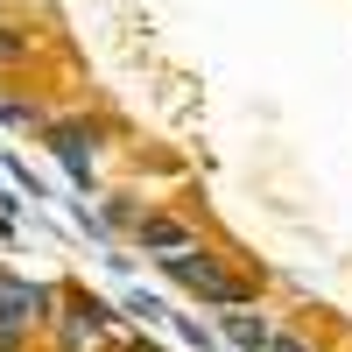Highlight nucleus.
Masks as SVG:
<instances>
[{
	"instance_id": "f257e3e1",
	"label": "nucleus",
	"mask_w": 352,
	"mask_h": 352,
	"mask_svg": "<svg viewBox=\"0 0 352 352\" xmlns=\"http://www.w3.org/2000/svg\"><path fill=\"white\" fill-rule=\"evenodd\" d=\"M43 324H50V289L0 268V352H21Z\"/></svg>"
},
{
	"instance_id": "f03ea898",
	"label": "nucleus",
	"mask_w": 352,
	"mask_h": 352,
	"mask_svg": "<svg viewBox=\"0 0 352 352\" xmlns=\"http://www.w3.org/2000/svg\"><path fill=\"white\" fill-rule=\"evenodd\" d=\"M50 324H56V345H64V352H99V345L113 338V331H106V310H99V303H78V296L56 303Z\"/></svg>"
},
{
	"instance_id": "7ed1b4c3",
	"label": "nucleus",
	"mask_w": 352,
	"mask_h": 352,
	"mask_svg": "<svg viewBox=\"0 0 352 352\" xmlns=\"http://www.w3.org/2000/svg\"><path fill=\"white\" fill-rule=\"evenodd\" d=\"M232 338H240V345H254V352H310V345H296L289 331L261 324V317H240V310H232Z\"/></svg>"
},
{
	"instance_id": "20e7f679",
	"label": "nucleus",
	"mask_w": 352,
	"mask_h": 352,
	"mask_svg": "<svg viewBox=\"0 0 352 352\" xmlns=\"http://www.w3.org/2000/svg\"><path fill=\"white\" fill-rule=\"evenodd\" d=\"M50 148L64 155L71 169H92V127H71V120H64V127H50Z\"/></svg>"
}]
</instances>
